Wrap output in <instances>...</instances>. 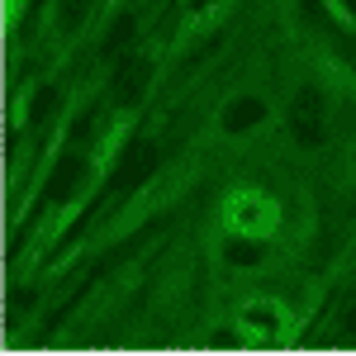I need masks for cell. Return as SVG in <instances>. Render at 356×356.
I'll list each match as a JSON object with an SVG mask.
<instances>
[{
    "label": "cell",
    "mask_w": 356,
    "mask_h": 356,
    "mask_svg": "<svg viewBox=\"0 0 356 356\" xmlns=\"http://www.w3.org/2000/svg\"><path fill=\"white\" fill-rule=\"evenodd\" d=\"M219 219L233 238H271L280 228V204L257 186H238V191H228Z\"/></svg>",
    "instance_id": "obj_1"
},
{
    "label": "cell",
    "mask_w": 356,
    "mask_h": 356,
    "mask_svg": "<svg viewBox=\"0 0 356 356\" xmlns=\"http://www.w3.org/2000/svg\"><path fill=\"white\" fill-rule=\"evenodd\" d=\"M295 337V314L280 300L261 295V300H247L238 309V342L247 347H285Z\"/></svg>",
    "instance_id": "obj_2"
},
{
    "label": "cell",
    "mask_w": 356,
    "mask_h": 356,
    "mask_svg": "<svg viewBox=\"0 0 356 356\" xmlns=\"http://www.w3.org/2000/svg\"><path fill=\"white\" fill-rule=\"evenodd\" d=\"M228 15V0H191L186 5V19H181V38H195L204 29H214Z\"/></svg>",
    "instance_id": "obj_3"
}]
</instances>
